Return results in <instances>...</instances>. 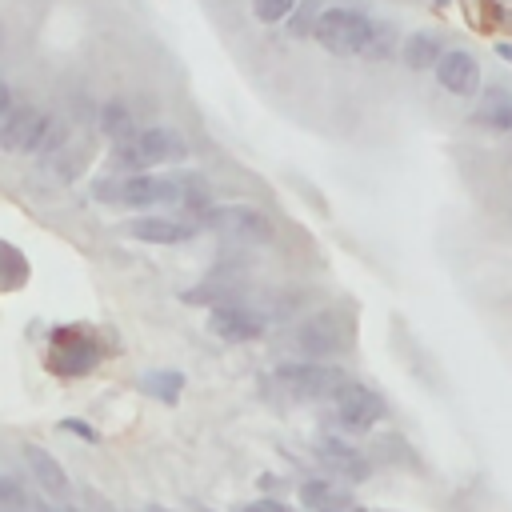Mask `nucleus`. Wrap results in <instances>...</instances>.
<instances>
[{
  "label": "nucleus",
  "instance_id": "f257e3e1",
  "mask_svg": "<svg viewBox=\"0 0 512 512\" xmlns=\"http://www.w3.org/2000/svg\"><path fill=\"white\" fill-rule=\"evenodd\" d=\"M180 160H188V144L172 128H140L128 144L116 148V164L128 176H140L144 168H156V164H180Z\"/></svg>",
  "mask_w": 512,
  "mask_h": 512
},
{
  "label": "nucleus",
  "instance_id": "f03ea898",
  "mask_svg": "<svg viewBox=\"0 0 512 512\" xmlns=\"http://www.w3.org/2000/svg\"><path fill=\"white\" fill-rule=\"evenodd\" d=\"M96 200L124 204V208H156V204H180V180L164 176H124V180H96Z\"/></svg>",
  "mask_w": 512,
  "mask_h": 512
},
{
  "label": "nucleus",
  "instance_id": "7ed1b4c3",
  "mask_svg": "<svg viewBox=\"0 0 512 512\" xmlns=\"http://www.w3.org/2000/svg\"><path fill=\"white\" fill-rule=\"evenodd\" d=\"M368 32H372V20H368L364 12H356V8H324L320 20H316V28H312V36H316L328 52H336V56L364 52Z\"/></svg>",
  "mask_w": 512,
  "mask_h": 512
},
{
  "label": "nucleus",
  "instance_id": "20e7f679",
  "mask_svg": "<svg viewBox=\"0 0 512 512\" xmlns=\"http://www.w3.org/2000/svg\"><path fill=\"white\" fill-rule=\"evenodd\" d=\"M280 384L300 396V400H336L352 380L332 368V364H312V360H300V364H280Z\"/></svg>",
  "mask_w": 512,
  "mask_h": 512
},
{
  "label": "nucleus",
  "instance_id": "39448f33",
  "mask_svg": "<svg viewBox=\"0 0 512 512\" xmlns=\"http://www.w3.org/2000/svg\"><path fill=\"white\" fill-rule=\"evenodd\" d=\"M200 224H208V228H216V232H224V236H232V240H244V244H264V240H272L268 216L256 212V208H248V204L208 208V212L200 216Z\"/></svg>",
  "mask_w": 512,
  "mask_h": 512
},
{
  "label": "nucleus",
  "instance_id": "423d86ee",
  "mask_svg": "<svg viewBox=\"0 0 512 512\" xmlns=\"http://www.w3.org/2000/svg\"><path fill=\"white\" fill-rule=\"evenodd\" d=\"M340 344H344V320H340V312H332V308L312 312V316L300 320V328H296V348H300L312 364L336 356Z\"/></svg>",
  "mask_w": 512,
  "mask_h": 512
},
{
  "label": "nucleus",
  "instance_id": "0eeeda50",
  "mask_svg": "<svg viewBox=\"0 0 512 512\" xmlns=\"http://www.w3.org/2000/svg\"><path fill=\"white\" fill-rule=\"evenodd\" d=\"M332 404H336L340 428H348V432H368V428H376L384 420V400L376 392L360 388V384H348Z\"/></svg>",
  "mask_w": 512,
  "mask_h": 512
},
{
  "label": "nucleus",
  "instance_id": "6e6552de",
  "mask_svg": "<svg viewBox=\"0 0 512 512\" xmlns=\"http://www.w3.org/2000/svg\"><path fill=\"white\" fill-rule=\"evenodd\" d=\"M200 228L204 224L196 216H180V220L176 216H136V220H128V236H136L144 244H184Z\"/></svg>",
  "mask_w": 512,
  "mask_h": 512
},
{
  "label": "nucleus",
  "instance_id": "1a4fd4ad",
  "mask_svg": "<svg viewBox=\"0 0 512 512\" xmlns=\"http://www.w3.org/2000/svg\"><path fill=\"white\" fill-rule=\"evenodd\" d=\"M208 328L228 344H248L264 332V316L256 308H244V304H220L208 312Z\"/></svg>",
  "mask_w": 512,
  "mask_h": 512
},
{
  "label": "nucleus",
  "instance_id": "9d476101",
  "mask_svg": "<svg viewBox=\"0 0 512 512\" xmlns=\"http://www.w3.org/2000/svg\"><path fill=\"white\" fill-rule=\"evenodd\" d=\"M436 80H440L448 92H456V96H476V88H480V64H476V56L464 52V48L440 52V60H436Z\"/></svg>",
  "mask_w": 512,
  "mask_h": 512
},
{
  "label": "nucleus",
  "instance_id": "9b49d317",
  "mask_svg": "<svg viewBox=\"0 0 512 512\" xmlns=\"http://www.w3.org/2000/svg\"><path fill=\"white\" fill-rule=\"evenodd\" d=\"M48 112H40V108H20L16 104V112H12V120L4 124V132H0V148H8V152H36V144H40V136L48 132Z\"/></svg>",
  "mask_w": 512,
  "mask_h": 512
},
{
  "label": "nucleus",
  "instance_id": "f8f14e48",
  "mask_svg": "<svg viewBox=\"0 0 512 512\" xmlns=\"http://www.w3.org/2000/svg\"><path fill=\"white\" fill-rule=\"evenodd\" d=\"M24 464H28V472L36 476V484L44 488V500H64V496H68V476H64L60 460H56L48 448L24 444Z\"/></svg>",
  "mask_w": 512,
  "mask_h": 512
},
{
  "label": "nucleus",
  "instance_id": "ddd939ff",
  "mask_svg": "<svg viewBox=\"0 0 512 512\" xmlns=\"http://www.w3.org/2000/svg\"><path fill=\"white\" fill-rule=\"evenodd\" d=\"M316 456L340 476V480H364L368 476V460L340 436H320L316 440Z\"/></svg>",
  "mask_w": 512,
  "mask_h": 512
},
{
  "label": "nucleus",
  "instance_id": "4468645a",
  "mask_svg": "<svg viewBox=\"0 0 512 512\" xmlns=\"http://www.w3.org/2000/svg\"><path fill=\"white\" fill-rule=\"evenodd\" d=\"M300 504L308 512H360L356 496L336 480H304L300 484Z\"/></svg>",
  "mask_w": 512,
  "mask_h": 512
},
{
  "label": "nucleus",
  "instance_id": "2eb2a0df",
  "mask_svg": "<svg viewBox=\"0 0 512 512\" xmlns=\"http://www.w3.org/2000/svg\"><path fill=\"white\" fill-rule=\"evenodd\" d=\"M476 124L492 132H512V92L508 88H488L476 104Z\"/></svg>",
  "mask_w": 512,
  "mask_h": 512
},
{
  "label": "nucleus",
  "instance_id": "dca6fc26",
  "mask_svg": "<svg viewBox=\"0 0 512 512\" xmlns=\"http://www.w3.org/2000/svg\"><path fill=\"white\" fill-rule=\"evenodd\" d=\"M100 132L120 148V144H128L140 128H136V120H132V112L120 104V100H108L104 108H100Z\"/></svg>",
  "mask_w": 512,
  "mask_h": 512
},
{
  "label": "nucleus",
  "instance_id": "f3484780",
  "mask_svg": "<svg viewBox=\"0 0 512 512\" xmlns=\"http://www.w3.org/2000/svg\"><path fill=\"white\" fill-rule=\"evenodd\" d=\"M400 56H404V64L408 68H436V60H440V40H436V32H412L404 44H400Z\"/></svg>",
  "mask_w": 512,
  "mask_h": 512
},
{
  "label": "nucleus",
  "instance_id": "a211bd4d",
  "mask_svg": "<svg viewBox=\"0 0 512 512\" xmlns=\"http://www.w3.org/2000/svg\"><path fill=\"white\" fill-rule=\"evenodd\" d=\"M144 392H152L156 400H164V404H176V396H180V372H148L144 380Z\"/></svg>",
  "mask_w": 512,
  "mask_h": 512
},
{
  "label": "nucleus",
  "instance_id": "6ab92c4d",
  "mask_svg": "<svg viewBox=\"0 0 512 512\" xmlns=\"http://www.w3.org/2000/svg\"><path fill=\"white\" fill-rule=\"evenodd\" d=\"M0 512H32V500H28L24 484L4 476V472H0Z\"/></svg>",
  "mask_w": 512,
  "mask_h": 512
},
{
  "label": "nucleus",
  "instance_id": "aec40b11",
  "mask_svg": "<svg viewBox=\"0 0 512 512\" xmlns=\"http://www.w3.org/2000/svg\"><path fill=\"white\" fill-rule=\"evenodd\" d=\"M316 20H320V0H304L300 8H292V20H288V32H292V36H312V28H316Z\"/></svg>",
  "mask_w": 512,
  "mask_h": 512
},
{
  "label": "nucleus",
  "instance_id": "412c9836",
  "mask_svg": "<svg viewBox=\"0 0 512 512\" xmlns=\"http://www.w3.org/2000/svg\"><path fill=\"white\" fill-rule=\"evenodd\" d=\"M292 8H296V0H252V12H256L260 24L284 20V16H292Z\"/></svg>",
  "mask_w": 512,
  "mask_h": 512
},
{
  "label": "nucleus",
  "instance_id": "4be33fe9",
  "mask_svg": "<svg viewBox=\"0 0 512 512\" xmlns=\"http://www.w3.org/2000/svg\"><path fill=\"white\" fill-rule=\"evenodd\" d=\"M244 512H292V508L280 504V500H256V504H248Z\"/></svg>",
  "mask_w": 512,
  "mask_h": 512
},
{
  "label": "nucleus",
  "instance_id": "5701e85b",
  "mask_svg": "<svg viewBox=\"0 0 512 512\" xmlns=\"http://www.w3.org/2000/svg\"><path fill=\"white\" fill-rule=\"evenodd\" d=\"M12 112H16V104H12V92H4V96H0V132H4V124L12 120Z\"/></svg>",
  "mask_w": 512,
  "mask_h": 512
},
{
  "label": "nucleus",
  "instance_id": "b1692460",
  "mask_svg": "<svg viewBox=\"0 0 512 512\" xmlns=\"http://www.w3.org/2000/svg\"><path fill=\"white\" fill-rule=\"evenodd\" d=\"M32 512H64V508H56V504H48V500H36Z\"/></svg>",
  "mask_w": 512,
  "mask_h": 512
},
{
  "label": "nucleus",
  "instance_id": "393cba45",
  "mask_svg": "<svg viewBox=\"0 0 512 512\" xmlns=\"http://www.w3.org/2000/svg\"><path fill=\"white\" fill-rule=\"evenodd\" d=\"M496 52H500L504 60H512V44H496Z\"/></svg>",
  "mask_w": 512,
  "mask_h": 512
},
{
  "label": "nucleus",
  "instance_id": "a878e982",
  "mask_svg": "<svg viewBox=\"0 0 512 512\" xmlns=\"http://www.w3.org/2000/svg\"><path fill=\"white\" fill-rule=\"evenodd\" d=\"M144 512H168V508H164V504H148Z\"/></svg>",
  "mask_w": 512,
  "mask_h": 512
},
{
  "label": "nucleus",
  "instance_id": "bb28decb",
  "mask_svg": "<svg viewBox=\"0 0 512 512\" xmlns=\"http://www.w3.org/2000/svg\"><path fill=\"white\" fill-rule=\"evenodd\" d=\"M4 92H8V84H4V80H0V96H4Z\"/></svg>",
  "mask_w": 512,
  "mask_h": 512
},
{
  "label": "nucleus",
  "instance_id": "cd10ccee",
  "mask_svg": "<svg viewBox=\"0 0 512 512\" xmlns=\"http://www.w3.org/2000/svg\"><path fill=\"white\" fill-rule=\"evenodd\" d=\"M196 512H212V508H196Z\"/></svg>",
  "mask_w": 512,
  "mask_h": 512
},
{
  "label": "nucleus",
  "instance_id": "c85d7f7f",
  "mask_svg": "<svg viewBox=\"0 0 512 512\" xmlns=\"http://www.w3.org/2000/svg\"><path fill=\"white\" fill-rule=\"evenodd\" d=\"M440 4H448V0H440Z\"/></svg>",
  "mask_w": 512,
  "mask_h": 512
}]
</instances>
